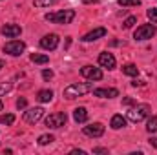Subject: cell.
<instances>
[{"label": "cell", "mask_w": 157, "mask_h": 155, "mask_svg": "<svg viewBox=\"0 0 157 155\" xmlns=\"http://www.w3.org/2000/svg\"><path fill=\"white\" fill-rule=\"evenodd\" d=\"M90 91H93V84L91 82H75V84H70L68 88H64L62 95H64V99L73 100V99L82 97V95H86Z\"/></svg>", "instance_id": "6da1fadb"}, {"label": "cell", "mask_w": 157, "mask_h": 155, "mask_svg": "<svg viewBox=\"0 0 157 155\" xmlns=\"http://www.w3.org/2000/svg\"><path fill=\"white\" fill-rule=\"evenodd\" d=\"M44 18L51 24H70L75 18V11L73 9H64V11H57V13H48Z\"/></svg>", "instance_id": "7a4b0ae2"}, {"label": "cell", "mask_w": 157, "mask_h": 155, "mask_svg": "<svg viewBox=\"0 0 157 155\" xmlns=\"http://www.w3.org/2000/svg\"><path fill=\"white\" fill-rule=\"evenodd\" d=\"M150 115V106L148 104H137V106H133L126 117H128V120H132V122H141L144 117Z\"/></svg>", "instance_id": "3957f363"}, {"label": "cell", "mask_w": 157, "mask_h": 155, "mask_svg": "<svg viewBox=\"0 0 157 155\" xmlns=\"http://www.w3.org/2000/svg\"><path fill=\"white\" fill-rule=\"evenodd\" d=\"M154 35H155V26L154 24H143L133 33V39L135 40H148V39H152Z\"/></svg>", "instance_id": "277c9868"}, {"label": "cell", "mask_w": 157, "mask_h": 155, "mask_svg": "<svg viewBox=\"0 0 157 155\" xmlns=\"http://www.w3.org/2000/svg\"><path fill=\"white\" fill-rule=\"evenodd\" d=\"M66 120H68V115H66L64 112L51 113V115L46 119V126H48V128H53V130H57V128H62V126L66 124Z\"/></svg>", "instance_id": "5b68a950"}, {"label": "cell", "mask_w": 157, "mask_h": 155, "mask_svg": "<svg viewBox=\"0 0 157 155\" xmlns=\"http://www.w3.org/2000/svg\"><path fill=\"white\" fill-rule=\"evenodd\" d=\"M24 49H26V44H24L22 40H11V42H7V44L4 46V53H9V55H13V57L22 55Z\"/></svg>", "instance_id": "8992f818"}, {"label": "cell", "mask_w": 157, "mask_h": 155, "mask_svg": "<svg viewBox=\"0 0 157 155\" xmlns=\"http://www.w3.org/2000/svg\"><path fill=\"white\" fill-rule=\"evenodd\" d=\"M82 133H84L86 137L97 139V137H102V135H104V126H102L101 122H93V124H90V126H84V128H82Z\"/></svg>", "instance_id": "52a82bcc"}, {"label": "cell", "mask_w": 157, "mask_h": 155, "mask_svg": "<svg viewBox=\"0 0 157 155\" xmlns=\"http://www.w3.org/2000/svg\"><path fill=\"white\" fill-rule=\"evenodd\" d=\"M44 115V110L42 108H29L26 113H24V122L28 124H37Z\"/></svg>", "instance_id": "ba28073f"}, {"label": "cell", "mask_w": 157, "mask_h": 155, "mask_svg": "<svg viewBox=\"0 0 157 155\" xmlns=\"http://www.w3.org/2000/svg\"><path fill=\"white\" fill-rule=\"evenodd\" d=\"M80 75L90 78V80H101L102 78V71L99 68H93V66H84V68H80Z\"/></svg>", "instance_id": "9c48e42d"}, {"label": "cell", "mask_w": 157, "mask_h": 155, "mask_svg": "<svg viewBox=\"0 0 157 155\" xmlns=\"http://www.w3.org/2000/svg\"><path fill=\"white\" fill-rule=\"evenodd\" d=\"M57 46H59V35H55V33L46 35V37H42V39H40V47H42V49L51 51V49H55Z\"/></svg>", "instance_id": "30bf717a"}, {"label": "cell", "mask_w": 157, "mask_h": 155, "mask_svg": "<svg viewBox=\"0 0 157 155\" xmlns=\"http://www.w3.org/2000/svg\"><path fill=\"white\" fill-rule=\"evenodd\" d=\"M0 33L4 37H7V39H15V37H18L22 33V28L17 26V24H4L2 29H0Z\"/></svg>", "instance_id": "8fae6325"}, {"label": "cell", "mask_w": 157, "mask_h": 155, "mask_svg": "<svg viewBox=\"0 0 157 155\" xmlns=\"http://www.w3.org/2000/svg\"><path fill=\"white\" fill-rule=\"evenodd\" d=\"M93 95L102 97V99H115V97H119V89H115V88H97V89H93Z\"/></svg>", "instance_id": "7c38bea8"}, {"label": "cell", "mask_w": 157, "mask_h": 155, "mask_svg": "<svg viewBox=\"0 0 157 155\" xmlns=\"http://www.w3.org/2000/svg\"><path fill=\"white\" fill-rule=\"evenodd\" d=\"M99 64L102 68H108V70H115V57L112 53H101L99 55Z\"/></svg>", "instance_id": "4fadbf2b"}, {"label": "cell", "mask_w": 157, "mask_h": 155, "mask_svg": "<svg viewBox=\"0 0 157 155\" xmlns=\"http://www.w3.org/2000/svg\"><path fill=\"white\" fill-rule=\"evenodd\" d=\"M106 35V29L104 28H97V29H93V31H90V33H86L84 37H82V42H93V40H99L102 39Z\"/></svg>", "instance_id": "5bb4252c"}, {"label": "cell", "mask_w": 157, "mask_h": 155, "mask_svg": "<svg viewBox=\"0 0 157 155\" xmlns=\"http://www.w3.org/2000/svg\"><path fill=\"white\" fill-rule=\"evenodd\" d=\"M73 119H75V122H86L88 120V110L86 108H75L73 110Z\"/></svg>", "instance_id": "9a60e30c"}, {"label": "cell", "mask_w": 157, "mask_h": 155, "mask_svg": "<svg viewBox=\"0 0 157 155\" xmlns=\"http://www.w3.org/2000/svg\"><path fill=\"white\" fill-rule=\"evenodd\" d=\"M110 126H112L113 130H121V128H124V126H126V119H124L122 115H113V117H112Z\"/></svg>", "instance_id": "2e32d148"}, {"label": "cell", "mask_w": 157, "mask_h": 155, "mask_svg": "<svg viewBox=\"0 0 157 155\" xmlns=\"http://www.w3.org/2000/svg\"><path fill=\"white\" fill-rule=\"evenodd\" d=\"M122 73L128 75V77H137L139 75V68L135 64H124L122 66Z\"/></svg>", "instance_id": "e0dca14e"}, {"label": "cell", "mask_w": 157, "mask_h": 155, "mask_svg": "<svg viewBox=\"0 0 157 155\" xmlns=\"http://www.w3.org/2000/svg\"><path fill=\"white\" fill-rule=\"evenodd\" d=\"M53 99V91L51 89H40L37 93V100L39 102H49Z\"/></svg>", "instance_id": "ac0fdd59"}, {"label": "cell", "mask_w": 157, "mask_h": 155, "mask_svg": "<svg viewBox=\"0 0 157 155\" xmlns=\"http://www.w3.org/2000/svg\"><path fill=\"white\" fill-rule=\"evenodd\" d=\"M29 59H31V62H35V64H48V62H49V57H48V55H40V53H33Z\"/></svg>", "instance_id": "d6986e66"}, {"label": "cell", "mask_w": 157, "mask_h": 155, "mask_svg": "<svg viewBox=\"0 0 157 155\" xmlns=\"http://www.w3.org/2000/svg\"><path fill=\"white\" fill-rule=\"evenodd\" d=\"M146 131L148 133H155L157 131V117H150L148 119V122H146Z\"/></svg>", "instance_id": "ffe728a7"}, {"label": "cell", "mask_w": 157, "mask_h": 155, "mask_svg": "<svg viewBox=\"0 0 157 155\" xmlns=\"http://www.w3.org/2000/svg\"><path fill=\"white\" fill-rule=\"evenodd\" d=\"M57 2H60V0H33L35 7H49V6H53Z\"/></svg>", "instance_id": "44dd1931"}, {"label": "cell", "mask_w": 157, "mask_h": 155, "mask_svg": "<svg viewBox=\"0 0 157 155\" xmlns=\"http://www.w3.org/2000/svg\"><path fill=\"white\" fill-rule=\"evenodd\" d=\"M53 141H55V137H53V135H40V137H39V144H40V146L51 144Z\"/></svg>", "instance_id": "7402d4cb"}, {"label": "cell", "mask_w": 157, "mask_h": 155, "mask_svg": "<svg viewBox=\"0 0 157 155\" xmlns=\"http://www.w3.org/2000/svg\"><path fill=\"white\" fill-rule=\"evenodd\" d=\"M11 89H13V84L11 82H0V97L6 95V93H9Z\"/></svg>", "instance_id": "603a6c76"}, {"label": "cell", "mask_w": 157, "mask_h": 155, "mask_svg": "<svg viewBox=\"0 0 157 155\" xmlns=\"http://www.w3.org/2000/svg\"><path fill=\"white\" fill-rule=\"evenodd\" d=\"M15 122V115H11V113H7V115H0V124H13Z\"/></svg>", "instance_id": "cb8c5ba5"}, {"label": "cell", "mask_w": 157, "mask_h": 155, "mask_svg": "<svg viewBox=\"0 0 157 155\" xmlns=\"http://www.w3.org/2000/svg\"><path fill=\"white\" fill-rule=\"evenodd\" d=\"M135 22H137V17H128V18L122 22V28H124V29H130V28H133Z\"/></svg>", "instance_id": "d4e9b609"}, {"label": "cell", "mask_w": 157, "mask_h": 155, "mask_svg": "<svg viewBox=\"0 0 157 155\" xmlns=\"http://www.w3.org/2000/svg\"><path fill=\"white\" fill-rule=\"evenodd\" d=\"M141 0H119V6L122 7H128V6H139Z\"/></svg>", "instance_id": "484cf974"}, {"label": "cell", "mask_w": 157, "mask_h": 155, "mask_svg": "<svg viewBox=\"0 0 157 155\" xmlns=\"http://www.w3.org/2000/svg\"><path fill=\"white\" fill-rule=\"evenodd\" d=\"M146 15H148V18H150L152 22H157V9L155 7H150V9L146 11Z\"/></svg>", "instance_id": "4316f807"}, {"label": "cell", "mask_w": 157, "mask_h": 155, "mask_svg": "<svg viewBox=\"0 0 157 155\" xmlns=\"http://www.w3.org/2000/svg\"><path fill=\"white\" fill-rule=\"evenodd\" d=\"M42 78H44V80L53 78V71H51V70H44V71H42Z\"/></svg>", "instance_id": "83f0119b"}, {"label": "cell", "mask_w": 157, "mask_h": 155, "mask_svg": "<svg viewBox=\"0 0 157 155\" xmlns=\"http://www.w3.org/2000/svg\"><path fill=\"white\" fill-rule=\"evenodd\" d=\"M26 106H28V100H26V99H18V100H17V108H18V110H22V108H26Z\"/></svg>", "instance_id": "f1b7e54d"}, {"label": "cell", "mask_w": 157, "mask_h": 155, "mask_svg": "<svg viewBox=\"0 0 157 155\" xmlns=\"http://www.w3.org/2000/svg\"><path fill=\"white\" fill-rule=\"evenodd\" d=\"M122 104H126V106H132V104H135V100H133V99H124V100H122Z\"/></svg>", "instance_id": "f546056e"}, {"label": "cell", "mask_w": 157, "mask_h": 155, "mask_svg": "<svg viewBox=\"0 0 157 155\" xmlns=\"http://www.w3.org/2000/svg\"><path fill=\"white\" fill-rule=\"evenodd\" d=\"M93 153H108V150H106V148H95Z\"/></svg>", "instance_id": "4dcf8cb0"}, {"label": "cell", "mask_w": 157, "mask_h": 155, "mask_svg": "<svg viewBox=\"0 0 157 155\" xmlns=\"http://www.w3.org/2000/svg\"><path fill=\"white\" fill-rule=\"evenodd\" d=\"M71 153L73 155H86V152L84 150H71Z\"/></svg>", "instance_id": "1f68e13d"}, {"label": "cell", "mask_w": 157, "mask_h": 155, "mask_svg": "<svg viewBox=\"0 0 157 155\" xmlns=\"http://www.w3.org/2000/svg\"><path fill=\"white\" fill-rule=\"evenodd\" d=\"M132 86H135V88H137V86H144V82H143V80H133Z\"/></svg>", "instance_id": "d6a6232c"}, {"label": "cell", "mask_w": 157, "mask_h": 155, "mask_svg": "<svg viewBox=\"0 0 157 155\" xmlns=\"http://www.w3.org/2000/svg\"><path fill=\"white\" fill-rule=\"evenodd\" d=\"M150 144H152V146L157 150V137H152V139H150Z\"/></svg>", "instance_id": "836d02e7"}, {"label": "cell", "mask_w": 157, "mask_h": 155, "mask_svg": "<svg viewBox=\"0 0 157 155\" xmlns=\"http://www.w3.org/2000/svg\"><path fill=\"white\" fill-rule=\"evenodd\" d=\"M99 0H84V4H97Z\"/></svg>", "instance_id": "e575fe53"}, {"label": "cell", "mask_w": 157, "mask_h": 155, "mask_svg": "<svg viewBox=\"0 0 157 155\" xmlns=\"http://www.w3.org/2000/svg\"><path fill=\"white\" fill-rule=\"evenodd\" d=\"M4 66H6V64H4V60H0V70H2Z\"/></svg>", "instance_id": "d590c367"}, {"label": "cell", "mask_w": 157, "mask_h": 155, "mask_svg": "<svg viewBox=\"0 0 157 155\" xmlns=\"http://www.w3.org/2000/svg\"><path fill=\"white\" fill-rule=\"evenodd\" d=\"M2 108H4V104H2V100H0V112H2Z\"/></svg>", "instance_id": "8d00e7d4"}]
</instances>
